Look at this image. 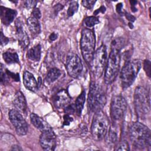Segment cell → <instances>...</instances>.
Instances as JSON below:
<instances>
[{
    "instance_id": "obj_14",
    "label": "cell",
    "mask_w": 151,
    "mask_h": 151,
    "mask_svg": "<svg viewBox=\"0 0 151 151\" xmlns=\"http://www.w3.org/2000/svg\"><path fill=\"white\" fill-rule=\"evenodd\" d=\"M15 27L16 35L19 44L22 48L25 49L29 44V37L23 28L22 22L19 19H17L15 22Z\"/></svg>"
},
{
    "instance_id": "obj_16",
    "label": "cell",
    "mask_w": 151,
    "mask_h": 151,
    "mask_svg": "<svg viewBox=\"0 0 151 151\" xmlns=\"http://www.w3.org/2000/svg\"><path fill=\"white\" fill-rule=\"evenodd\" d=\"M23 83L29 90L35 92L38 89V84L34 76L29 71H25L23 74Z\"/></svg>"
},
{
    "instance_id": "obj_38",
    "label": "cell",
    "mask_w": 151,
    "mask_h": 151,
    "mask_svg": "<svg viewBox=\"0 0 151 151\" xmlns=\"http://www.w3.org/2000/svg\"><path fill=\"white\" fill-rule=\"evenodd\" d=\"M57 38V34H55V32H53L52 34H50V35L49 36V39L51 41H54Z\"/></svg>"
},
{
    "instance_id": "obj_24",
    "label": "cell",
    "mask_w": 151,
    "mask_h": 151,
    "mask_svg": "<svg viewBox=\"0 0 151 151\" xmlns=\"http://www.w3.org/2000/svg\"><path fill=\"white\" fill-rule=\"evenodd\" d=\"M124 45V40L122 38L119 37L114 38L111 42V50H115L120 51Z\"/></svg>"
},
{
    "instance_id": "obj_11",
    "label": "cell",
    "mask_w": 151,
    "mask_h": 151,
    "mask_svg": "<svg viewBox=\"0 0 151 151\" xmlns=\"http://www.w3.org/2000/svg\"><path fill=\"white\" fill-rule=\"evenodd\" d=\"M9 119L18 135L24 136L27 133L28 124L19 111L11 110L9 112Z\"/></svg>"
},
{
    "instance_id": "obj_10",
    "label": "cell",
    "mask_w": 151,
    "mask_h": 151,
    "mask_svg": "<svg viewBox=\"0 0 151 151\" xmlns=\"http://www.w3.org/2000/svg\"><path fill=\"white\" fill-rule=\"evenodd\" d=\"M65 68L70 77L78 78L83 71V64L78 55L74 53L69 54L66 58Z\"/></svg>"
},
{
    "instance_id": "obj_12",
    "label": "cell",
    "mask_w": 151,
    "mask_h": 151,
    "mask_svg": "<svg viewBox=\"0 0 151 151\" xmlns=\"http://www.w3.org/2000/svg\"><path fill=\"white\" fill-rule=\"evenodd\" d=\"M40 143L41 147L45 150H54L56 146V136L50 127L41 132L40 137Z\"/></svg>"
},
{
    "instance_id": "obj_13",
    "label": "cell",
    "mask_w": 151,
    "mask_h": 151,
    "mask_svg": "<svg viewBox=\"0 0 151 151\" xmlns=\"http://www.w3.org/2000/svg\"><path fill=\"white\" fill-rule=\"evenodd\" d=\"M70 101L71 97L65 89L59 90L52 97L53 104L57 109H64L70 104Z\"/></svg>"
},
{
    "instance_id": "obj_37",
    "label": "cell",
    "mask_w": 151,
    "mask_h": 151,
    "mask_svg": "<svg viewBox=\"0 0 151 151\" xmlns=\"http://www.w3.org/2000/svg\"><path fill=\"white\" fill-rule=\"evenodd\" d=\"M126 17L131 22H134L135 20V17L129 13H126Z\"/></svg>"
},
{
    "instance_id": "obj_18",
    "label": "cell",
    "mask_w": 151,
    "mask_h": 151,
    "mask_svg": "<svg viewBox=\"0 0 151 151\" xmlns=\"http://www.w3.org/2000/svg\"><path fill=\"white\" fill-rule=\"evenodd\" d=\"M30 120L31 123L41 132L51 127L47 122H45L42 119L35 113H32L31 114Z\"/></svg>"
},
{
    "instance_id": "obj_8",
    "label": "cell",
    "mask_w": 151,
    "mask_h": 151,
    "mask_svg": "<svg viewBox=\"0 0 151 151\" xmlns=\"http://www.w3.org/2000/svg\"><path fill=\"white\" fill-rule=\"evenodd\" d=\"M107 61V48L105 45L103 44L94 52L91 65L93 74L97 77H100L105 70Z\"/></svg>"
},
{
    "instance_id": "obj_15",
    "label": "cell",
    "mask_w": 151,
    "mask_h": 151,
    "mask_svg": "<svg viewBox=\"0 0 151 151\" xmlns=\"http://www.w3.org/2000/svg\"><path fill=\"white\" fill-rule=\"evenodd\" d=\"M17 12L14 9L1 6L0 15L3 24L5 25H9L17 16Z\"/></svg>"
},
{
    "instance_id": "obj_30",
    "label": "cell",
    "mask_w": 151,
    "mask_h": 151,
    "mask_svg": "<svg viewBox=\"0 0 151 151\" xmlns=\"http://www.w3.org/2000/svg\"><path fill=\"white\" fill-rule=\"evenodd\" d=\"M64 111L66 114H73L76 112V109L75 106V104H69L64 108Z\"/></svg>"
},
{
    "instance_id": "obj_26",
    "label": "cell",
    "mask_w": 151,
    "mask_h": 151,
    "mask_svg": "<svg viewBox=\"0 0 151 151\" xmlns=\"http://www.w3.org/2000/svg\"><path fill=\"white\" fill-rule=\"evenodd\" d=\"M78 4L77 2L76 1H73L72 2L68 8L67 10V15L68 17H71L73 16L78 10Z\"/></svg>"
},
{
    "instance_id": "obj_7",
    "label": "cell",
    "mask_w": 151,
    "mask_h": 151,
    "mask_svg": "<svg viewBox=\"0 0 151 151\" xmlns=\"http://www.w3.org/2000/svg\"><path fill=\"white\" fill-rule=\"evenodd\" d=\"M120 51L111 50L104 70V81L106 84H111L116 78L120 68Z\"/></svg>"
},
{
    "instance_id": "obj_40",
    "label": "cell",
    "mask_w": 151,
    "mask_h": 151,
    "mask_svg": "<svg viewBox=\"0 0 151 151\" xmlns=\"http://www.w3.org/2000/svg\"><path fill=\"white\" fill-rule=\"evenodd\" d=\"M11 150H21V149L19 148V147L18 146H17V145H15V146H12V148L11 149Z\"/></svg>"
},
{
    "instance_id": "obj_25",
    "label": "cell",
    "mask_w": 151,
    "mask_h": 151,
    "mask_svg": "<svg viewBox=\"0 0 151 151\" xmlns=\"http://www.w3.org/2000/svg\"><path fill=\"white\" fill-rule=\"evenodd\" d=\"M100 22L99 19L94 17V16H90V17H87L84 19V23L85 25L88 27H92L97 24H98Z\"/></svg>"
},
{
    "instance_id": "obj_35",
    "label": "cell",
    "mask_w": 151,
    "mask_h": 151,
    "mask_svg": "<svg viewBox=\"0 0 151 151\" xmlns=\"http://www.w3.org/2000/svg\"><path fill=\"white\" fill-rule=\"evenodd\" d=\"M9 41V40L7 37H6L4 34H3V32H1V45H6Z\"/></svg>"
},
{
    "instance_id": "obj_28",
    "label": "cell",
    "mask_w": 151,
    "mask_h": 151,
    "mask_svg": "<svg viewBox=\"0 0 151 151\" xmlns=\"http://www.w3.org/2000/svg\"><path fill=\"white\" fill-rule=\"evenodd\" d=\"M115 150H129V147L128 143L126 142V141H122V142L119 143L117 145Z\"/></svg>"
},
{
    "instance_id": "obj_23",
    "label": "cell",
    "mask_w": 151,
    "mask_h": 151,
    "mask_svg": "<svg viewBox=\"0 0 151 151\" xmlns=\"http://www.w3.org/2000/svg\"><path fill=\"white\" fill-rule=\"evenodd\" d=\"M86 100V92L83 91L81 93L77 98L75 103V106L76 109V113L80 116L84 107V104Z\"/></svg>"
},
{
    "instance_id": "obj_4",
    "label": "cell",
    "mask_w": 151,
    "mask_h": 151,
    "mask_svg": "<svg viewBox=\"0 0 151 151\" xmlns=\"http://www.w3.org/2000/svg\"><path fill=\"white\" fill-rule=\"evenodd\" d=\"M109 129V120L106 113L102 110L94 113L91 126L93 139L98 141L102 140L106 136Z\"/></svg>"
},
{
    "instance_id": "obj_20",
    "label": "cell",
    "mask_w": 151,
    "mask_h": 151,
    "mask_svg": "<svg viewBox=\"0 0 151 151\" xmlns=\"http://www.w3.org/2000/svg\"><path fill=\"white\" fill-rule=\"evenodd\" d=\"M41 46L37 44L34 47L30 48L27 52V57L33 61H39L41 58Z\"/></svg>"
},
{
    "instance_id": "obj_34",
    "label": "cell",
    "mask_w": 151,
    "mask_h": 151,
    "mask_svg": "<svg viewBox=\"0 0 151 151\" xmlns=\"http://www.w3.org/2000/svg\"><path fill=\"white\" fill-rule=\"evenodd\" d=\"M32 16L38 18V19H40L41 18V12L39 9V8H35L33 9L32 11V13H31V15Z\"/></svg>"
},
{
    "instance_id": "obj_36",
    "label": "cell",
    "mask_w": 151,
    "mask_h": 151,
    "mask_svg": "<svg viewBox=\"0 0 151 151\" xmlns=\"http://www.w3.org/2000/svg\"><path fill=\"white\" fill-rule=\"evenodd\" d=\"M105 11H106V8L104 7V6H101L99 9H97L94 12V15H97L99 12H102V13H104V12H105Z\"/></svg>"
},
{
    "instance_id": "obj_22",
    "label": "cell",
    "mask_w": 151,
    "mask_h": 151,
    "mask_svg": "<svg viewBox=\"0 0 151 151\" xmlns=\"http://www.w3.org/2000/svg\"><path fill=\"white\" fill-rule=\"evenodd\" d=\"M2 57L7 64H15L18 63L19 61L18 55L15 52L6 51L3 53Z\"/></svg>"
},
{
    "instance_id": "obj_39",
    "label": "cell",
    "mask_w": 151,
    "mask_h": 151,
    "mask_svg": "<svg viewBox=\"0 0 151 151\" xmlns=\"http://www.w3.org/2000/svg\"><path fill=\"white\" fill-rule=\"evenodd\" d=\"M122 3H119L118 4H117L116 5V11L118 13H122Z\"/></svg>"
},
{
    "instance_id": "obj_21",
    "label": "cell",
    "mask_w": 151,
    "mask_h": 151,
    "mask_svg": "<svg viewBox=\"0 0 151 151\" xmlns=\"http://www.w3.org/2000/svg\"><path fill=\"white\" fill-rule=\"evenodd\" d=\"M61 76V71L57 68H52L47 73L45 78V82L47 84H51L57 80Z\"/></svg>"
},
{
    "instance_id": "obj_29",
    "label": "cell",
    "mask_w": 151,
    "mask_h": 151,
    "mask_svg": "<svg viewBox=\"0 0 151 151\" xmlns=\"http://www.w3.org/2000/svg\"><path fill=\"white\" fill-rule=\"evenodd\" d=\"M143 68L144 70L148 77H150V70H151V64H150V61L149 60H146L144 61L143 63Z\"/></svg>"
},
{
    "instance_id": "obj_19",
    "label": "cell",
    "mask_w": 151,
    "mask_h": 151,
    "mask_svg": "<svg viewBox=\"0 0 151 151\" xmlns=\"http://www.w3.org/2000/svg\"><path fill=\"white\" fill-rule=\"evenodd\" d=\"M28 28L33 35H37L40 33L41 26L39 19L31 15L27 20Z\"/></svg>"
},
{
    "instance_id": "obj_2",
    "label": "cell",
    "mask_w": 151,
    "mask_h": 151,
    "mask_svg": "<svg viewBox=\"0 0 151 151\" xmlns=\"http://www.w3.org/2000/svg\"><path fill=\"white\" fill-rule=\"evenodd\" d=\"M134 104L136 114L139 119H144L150 114L149 93L144 87L138 86L136 88L134 93Z\"/></svg>"
},
{
    "instance_id": "obj_17",
    "label": "cell",
    "mask_w": 151,
    "mask_h": 151,
    "mask_svg": "<svg viewBox=\"0 0 151 151\" xmlns=\"http://www.w3.org/2000/svg\"><path fill=\"white\" fill-rule=\"evenodd\" d=\"M13 105L17 110L21 112L25 111L27 109V101L23 93L21 91H18L15 94L13 100Z\"/></svg>"
},
{
    "instance_id": "obj_27",
    "label": "cell",
    "mask_w": 151,
    "mask_h": 151,
    "mask_svg": "<svg viewBox=\"0 0 151 151\" xmlns=\"http://www.w3.org/2000/svg\"><path fill=\"white\" fill-rule=\"evenodd\" d=\"M108 132H109L108 137H107L108 142H109V143H111V144L115 143L117 138V133L114 130H112L111 129H110V130L108 131Z\"/></svg>"
},
{
    "instance_id": "obj_33",
    "label": "cell",
    "mask_w": 151,
    "mask_h": 151,
    "mask_svg": "<svg viewBox=\"0 0 151 151\" xmlns=\"http://www.w3.org/2000/svg\"><path fill=\"white\" fill-rule=\"evenodd\" d=\"M64 119V122H63V124L64 126H68L70 124L71 122H73V119L70 116V114H66L63 117Z\"/></svg>"
},
{
    "instance_id": "obj_6",
    "label": "cell",
    "mask_w": 151,
    "mask_h": 151,
    "mask_svg": "<svg viewBox=\"0 0 151 151\" xmlns=\"http://www.w3.org/2000/svg\"><path fill=\"white\" fill-rule=\"evenodd\" d=\"M141 67V61L139 60L128 61L123 65L120 76L122 86L126 88L134 82Z\"/></svg>"
},
{
    "instance_id": "obj_1",
    "label": "cell",
    "mask_w": 151,
    "mask_h": 151,
    "mask_svg": "<svg viewBox=\"0 0 151 151\" xmlns=\"http://www.w3.org/2000/svg\"><path fill=\"white\" fill-rule=\"evenodd\" d=\"M129 132L132 144L136 148L142 149L150 146V130L143 123H133L130 126Z\"/></svg>"
},
{
    "instance_id": "obj_3",
    "label": "cell",
    "mask_w": 151,
    "mask_h": 151,
    "mask_svg": "<svg viewBox=\"0 0 151 151\" xmlns=\"http://www.w3.org/2000/svg\"><path fill=\"white\" fill-rule=\"evenodd\" d=\"M87 101L89 110L94 113L102 110L106 103V97L103 88L94 81L90 83Z\"/></svg>"
},
{
    "instance_id": "obj_31",
    "label": "cell",
    "mask_w": 151,
    "mask_h": 151,
    "mask_svg": "<svg viewBox=\"0 0 151 151\" xmlns=\"http://www.w3.org/2000/svg\"><path fill=\"white\" fill-rule=\"evenodd\" d=\"M96 1L93 0H84L82 1L83 5L87 9H92L96 3Z\"/></svg>"
},
{
    "instance_id": "obj_9",
    "label": "cell",
    "mask_w": 151,
    "mask_h": 151,
    "mask_svg": "<svg viewBox=\"0 0 151 151\" xmlns=\"http://www.w3.org/2000/svg\"><path fill=\"white\" fill-rule=\"evenodd\" d=\"M127 109V103L125 99L116 95L112 97L110 104V115L114 121H120L124 117Z\"/></svg>"
},
{
    "instance_id": "obj_5",
    "label": "cell",
    "mask_w": 151,
    "mask_h": 151,
    "mask_svg": "<svg viewBox=\"0 0 151 151\" xmlns=\"http://www.w3.org/2000/svg\"><path fill=\"white\" fill-rule=\"evenodd\" d=\"M96 38L93 30L84 28L81 32L80 48L82 55L87 64H91L94 54Z\"/></svg>"
},
{
    "instance_id": "obj_32",
    "label": "cell",
    "mask_w": 151,
    "mask_h": 151,
    "mask_svg": "<svg viewBox=\"0 0 151 151\" xmlns=\"http://www.w3.org/2000/svg\"><path fill=\"white\" fill-rule=\"evenodd\" d=\"M37 4V1H25L24 2V6L28 8V9H30V8H35L36 5Z\"/></svg>"
}]
</instances>
